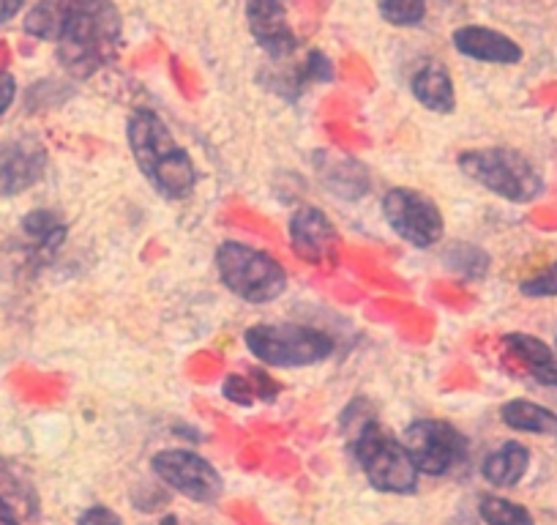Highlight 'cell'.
Instances as JSON below:
<instances>
[{"label": "cell", "instance_id": "6da1fadb", "mask_svg": "<svg viewBox=\"0 0 557 525\" xmlns=\"http://www.w3.org/2000/svg\"><path fill=\"white\" fill-rule=\"evenodd\" d=\"M25 34L55 41L58 61L74 80H88L121 52L123 23L112 0H39Z\"/></svg>", "mask_w": 557, "mask_h": 525}, {"label": "cell", "instance_id": "7a4b0ae2", "mask_svg": "<svg viewBox=\"0 0 557 525\" xmlns=\"http://www.w3.org/2000/svg\"><path fill=\"white\" fill-rule=\"evenodd\" d=\"M126 141L139 173L168 200H186L197 186V168L189 151L175 141L162 115L148 107L132 110L126 121Z\"/></svg>", "mask_w": 557, "mask_h": 525}, {"label": "cell", "instance_id": "3957f363", "mask_svg": "<svg viewBox=\"0 0 557 525\" xmlns=\"http://www.w3.org/2000/svg\"><path fill=\"white\" fill-rule=\"evenodd\" d=\"M342 427L350 436V452L369 485L391 496H410L418 487V468L401 438L380 425L377 416L352 419L342 414Z\"/></svg>", "mask_w": 557, "mask_h": 525}, {"label": "cell", "instance_id": "277c9868", "mask_svg": "<svg viewBox=\"0 0 557 525\" xmlns=\"http://www.w3.org/2000/svg\"><path fill=\"white\" fill-rule=\"evenodd\" d=\"M216 271L222 285L249 304L276 302L287 291V271L276 257L240 241L216 246Z\"/></svg>", "mask_w": 557, "mask_h": 525}, {"label": "cell", "instance_id": "5b68a950", "mask_svg": "<svg viewBox=\"0 0 557 525\" xmlns=\"http://www.w3.org/2000/svg\"><path fill=\"white\" fill-rule=\"evenodd\" d=\"M457 164L470 181L508 203H533L544 192L535 164L513 148H475L459 154Z\"/></svg>", "mask_w": 557, "mask_h": 525}, {"label": "cell", "instance_id": "8992f818", "mask_svg": "<svg viewBox=\"0 0 557 525\" xmlns=\"http://www.w3.org/2000/svg\"><path fill=\"white\" fill-rule=\"evenodd\" d=\"M251 356L268 367H312L334 353V340L325 331L296 323H257L244 334Z\"/></svg>", "mask_w": 557, "mask_h": 525}, {"label": "cell", "instance_id": "52a82bcc", "mask_svg": "<svg viewBox=\"0 0 557 525\" xmlns=\"http://www.w3.org/2000/svg\"><path fill=\"white\" fill-rule=\"evenodd\" d=\"M383 217L388 228L416 249H430L446 235V219L441 206L424 192L410 186H394L383 195Z\"/></svg>", "mask_w": 557, "mask_h": 525}, {"label": "cell", "instance_id": "ba28073f", "mask_svg": "<svg viewBox=\"0 0 557 525\" xmlns=\"http://www.w3.org/2000/svg\"><path fill=\"white\" fill-rule=\"evenodd\" d=\"M401 443L410 452L418 474L435 476V479L454 474L468 460V438L443 419L410 422Z\"/></svg>", "mask_w": 557, "mask_h": 525}, {"label": "cell", "instance_id": "9c48e42d", "mask_svg": "<svg viewBox=\"0 0 557 525\" xmlns=\"http://www.w3.org/2000/svg\"><path fill=\"white\" fill-rule=\"evenodd\" d=\"M151 468L178 496L195 503H216L224 492V479L202 454L191 449H162L153 454Z\"/></svg>", "mask_w": 557, "mask_h": 525}, {"label": "cell", "instance_id": "30bf717a", "mask_svg": "<svg viewBox=\"0 0 557 525\" xmlns=\"http://www.w3.org/2000/svg\"><path fill=\"white\" fill-rule=\"evenodd\" d=\"M47 148L30 135L0 143V197L28 192L41 181L47 170Z\"/></svg>", "mask_w": 557, "mask_h": 525}, {"label": "cell", "instance_id": "8fae6325", "mask_svg": "<svg viewBox=\"0 0 557 525\" xmlns=\"http://www.w3.org/2000/svg\"><path fill=\"white\" fill-rule=\"evenodd\" d=\"M249 34L271 58H287L298 50V36L290 28L287 0H246Z\"/></svg>", "mask_w": 557, "mask_h": 525}, {"label": "cell", "instance_id": "7c38bea8", "mask_svg": "<svg viewBox=\"0 0 557 525\" xmlns=\"http://www.w3.org/2000/svg\"><path fill=\"white\" fill-rule=\"evenodd\" d=\"M290 244L301 260L323 266V262L336 260L339 233L329 213L314 206H301L290 219Z\"/></svg>", "mask_w": 557, "mask_h": 525}, {"label": "cell", "instance_id": "4fadbf2b", "mask_svg": "<svg viewBox=\"0 0 557 525\" xmlns=\"http://www.w3.org/2000/svg\"><path fill=\"white\" fill-rule=\"evenodd\" d=\"M451 45L465 58H473L481 63H495V66H513L522 61V47L511 39V36L500 34L495 28H484V25H462L451 34Z\"/></svg>", "mask_w": 557, "mask_h": 525}, {"label": "cell", "instance_id": "5bb4252c", "mask_svg": "<svg viewBox=\"0 0 557 525\" xmlns=\"http://www.w3.org/2000/svg\"><path fill=\"white\" fill-rule=\"evenodd\" d=\"M410 90L421 107L437 115H448L457 110V90H454V80L443 63H421L416 74L410 77Z\"/></svg>", "mask_w": 557, "mask_h": 525}, {"label": "cell", "instance_id": "9a60e30c", "mask_svg": "<svg viewBox=\"0 0 557 525\" xmlns=\"http://www.w3.org/2000/svg\"><path fill=\"white\" fill-rule=\"evenodd\" d=\"M503 345L533 375V380H539L541 386H549V389H557V347L552 351L544 340L533 334H519V331L503 337Z\"/></svg>", "mask_w": 557, "mask_h": 525}, {"label": "cell", "instance_id": "2e32d148", "mask_svg": "<svg viewBox=\"0 0 557 525\" xmlns=\"http://www.w3.org/2000/svg\"><path fill=\"white\" fill-rule=\"evenodd\" d=\"M530 468V452L524 443L506 441L500 449L490 452L481 463V476L495 487H513L524 479Z\"/></svg>", "mask_w": 557, "mask_h": 525}, {"label": "cell", "instance_id": "e0dca14e", "mask_svg": "<svg viewBox=\"0 0 557 525\" xmlns=\"http://www.w3.org/2000/svg\"><path fill=\"white\" fill-rule=\"evenodd\" d=\"M500 419L508 430L530 432V436L557 438V414L530 400H508L500 408Z\"/></svg>", "mask_w": 557, "mask_h": 525}, {"label": "cell", "instance_id": "ac0fdd59", "mask_svg": "<svg viewBox=\"0 0 557 525\" xmlns=\"http://www.w3.org/2000/svg\"><path fill=\"white\" fill-rule=\"evenodd\" d=\"M23 233L34 241L41 255H52L66 241V224L50 208H36L23 217Z\"/></svg>", "mask_w": 557, "mask_h": 525}, {"label": "cell", "instance_id": "d6986e66", "mask_svg": "<svg viewBox=\"0 0 557 525\" xmlns=\"http://www.w3.org/2000/svg\"><path fill=\"white\" fill-rule=\"evenodd\" d=\"M320 179L325 181V186L334 195L347 197V200H356L363 190H369L367 170L352 162V159H336V162L323 164V175Z\"/></svg>", "mask_w": 557, "mask_h": 525}, {"label": "cell", "instance_id": "ffe728a7", "mask_svg": "<svg viewBox=\"0 0 557 525\" xmlns=\"http://www.w3.org/2000/svg\"><path fill=\"white\" fill-rule=\"evenodd\" d=\"M443 260H446L448 269L457 271L465 280H484L486 271H490V255L481 246L468 244V241H454L443 252Z\"/></svg>", "mask_w": 557, "mask_h": 525}, {"label": "cell", "instance_id": "44dd1931", "mask_svg": "<svg viewBox=\"0 0 557 525\" xmlns=\"http://www.w3.org/2000/svg\"><path fill=\"white\" fill-rule=\"evenodd\" d=\"M265 394L268 400L276 398L278 394V386L268 378L265 373H251V375H230L224 380V398L230 403H238V405H251Z\"/></svg>", "mask_w": 557, "mask_h": 525}, {"label": "cell", "instance_id": "7402d4cb", "mask_svg": "<svg viewBox=\"0 0 557 525\" xmlns=\"http://www.w3.org/2000/svg\"><path fill=\"white\" fill-rule=\"evenodd\" d=\"M479 517L486 525H535L533 514L522 503H513L500 496H481Z\"/></svg>", "mask_w": 557, "mask_h": 525}, {"label": "cell", "instance_id": "603a6c76", "mask_svg": "<svg viewBox=\"0 0 557 525\" xmlns=\"http://www.w3.org/2000/svg\"><path fill=\"white\" fill-rule=\"evenodd\" d=\"M380 17L394 28H412L426 17V0H380Z\"/></svg>", "mask_w": 557, "mask_h": 525}, {"label": "cell", "instance_id": "cb8c5ba5", "mask_svg": "<svg viewBox=\"0 0 557 525\" xmlns=\"http://www.w3.org/2000/svg\"><path fill=\"white\" fill-rule=\"evenodd\" d=\"M519 291H522V296H528V298L557 296V260L549 262V266H546L544 271H539L535 277L524 280L522 285H519Z\"/></svg>", "mask_w": 557, "mask_h": 525}, {"label": "cell", "instance_id": "d4e9b609", "mask_svg": "<svg viewBox=\"0 0 557 525\" xmlns=\"http://www.w3.org/2000/svg\"><path fill=\"white\" fill-rule=\"evenodd\" d=\"M77 525H123V520L107 506H88L79 514Z\"/></svg>", "mask_w": 557, "mask_h": 525}, {"label": "cell", "instance_id": "484cf974", "mask_svg": "<svg viewBox=\"0 0 557 525\" xmlns=\"http://www.w3.org/2000/svg\"><path fill=\"white\" fill-rule=\"evenodd\" d=\"M14 96H17V80L0 69V115H7L9 107L14 105Z\"/></svg>", "mask_w": 557, "mask_h": 525}, {"label": "cell", "instance_id": "4316f807", "mask_svg": "<svg viewBox=\"0 0 557 525\" xmlns=\"http://www.w3.org/2000/svg\"><path fill=\"white\" fill-rule=\"evenodd\" d=\"M23 7H25V0H0V25L17 17Z\"/></svg>", "mask_w": 557, "mask_h": 525}, {"label": "cell", "instance_id": "83f0119b", "mask_svg": "<svg viewBox=\"0 0 557 525\" xmlns=\"http://www.w3.org/2000/svg\"><path fill=\"white\" fill-rule=\"evenodd\" d=\"M0 525H20L17 514H14V509L7 501H0Z\"/></svg>", "mask_w": 557, "mask_h": 525}, {"label": "cell", "instance_id": "f1b7e54d", "mask_svg": "<svg viewBox=\"0 0 557 525\" xmlns=\"http://www.w3.org/2000/svg\"><path fill=\"white\" fill-rule=\"evenodd\" d=\"M162 525H178V517H175V514H168V517L162 520Z\"/></svg>", "mask_w": 557, "mask_h": 525}, {"label": "cell", "instance_id": "f546056e", "mask_svg": "<svg viewBox=\"0 0 557 525\" xmlns=\"http://www.w3.org/2000/svg\"><path fill=\"white\" fill-rule=\"evenodd\" d=\"M555 347H557V340H555Z\"/></svg>", "mask_w": 557, "mask_h": 525}, {"label": "cell", "instance_id": "4dcf8cb0", "mask_svg": "<svg viewBox=\"0 0 557 525\" xmlns=\"http://www.w3.org/2000/svg\"><path fill=\"white\" fill-rule=\"evenodd\" d=\"M391 525H396V523H391Z\"/></svg>", "mask_w": 557, "mask_h": 525}]
</instances>
